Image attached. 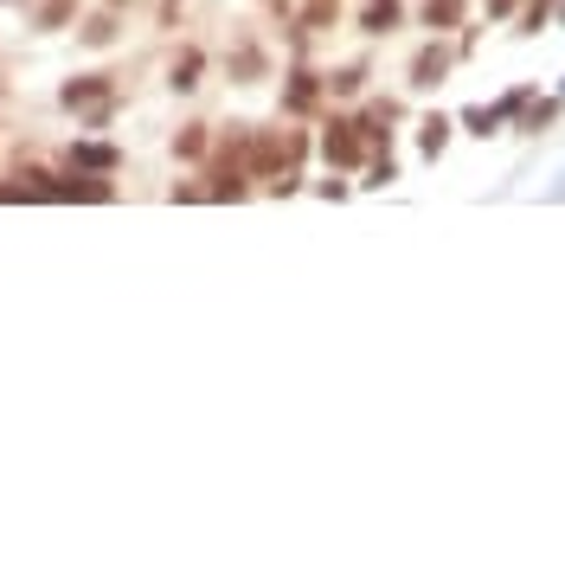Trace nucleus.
Here are the masks:
<instances>
[{
  "label": "nucleus",
  "mask_w": 565,
  "mask_h": 565,
  "mask_svg": "<svg viewBox=\"0 0 565 565\" xmlns=\"http://www.w3.org/2000/svg\"><path fill=\"white\" fill-rule=\"evenodd\" d=\"M322 154L335 161V167H360L366 161V136H360V123H328V136H322Z\"/></svg>",
  "instance_id": "f257e3e1"
},
{
  "label": "nucleus",
  "mask_w": 565,
  "mask_h": 565,
  "mask_svg": "<svg viewBox=\"0 0 565 565\" xmlns=\"http://www.w3.org/2000/svg\"><path fill=\"white\" fill-rule=\"evenodd\" d=\"M65 110H110V77H71L59 90Z\"/></svg>",
  "instance_id": "f03ea898"
},
{
  "label": "nucleus",
  "mask_w": 565,
  "mask_h": 565,
  "mask_svg": "<svg viewBox=\"0 0 565 565\" xmlns=\"http://www.w3.org/2000/svg\"><path fill=\"white\" fill-rule=\"evenodd\" d=\"M443 77H450V52H443V46H424L418 59H412V84H418V90H437Z\"/></svg>",
  "instance_id": "7ed1b4c3"
},
{
  "label": "nucleus",
  "mask_w": 565,
  "mask_h": 565,
  "mask_svg": "<svg viewBox=\"0 0 565 565\" xmlns=\"http://www.w3.org/2000/svg\"><path fill=\"white\" fill-rule=\"evenodd\" d=\"M520 103H527V97L514 90V97H507V103H494V110H469V116H463V129H469V136H494V129H501V123H507Z\"/></svg>",
  "instance_id": "20e7f679"
},
{
  "label": "nucleus",
  "mask_w": 565,
  "mask_h": 565,
  "mask_svg": "<svg viewBox=\"0 0 565 565\" xmlns=\"http://www.w3.org/2000/svg\"><path fill=\"white\" fill-rule=\"evenodd\" d=\"M110 193H116V187H110V180H97L90 167H84V174H71V180H59V200H110Z\"/></svg>",
  "instance_id": "39448f33"
},
{
  "label": "nucleus",
  "mask_w": 565,
  "mask_h": 565,
  "mask_svg": "<svg viewBox=\"0 0 565 565\" xmlns=\"http://www.w3.org/2000/svg\"><path fill=\"white\" fill-rule=\"evenodd\" d=\"M315 97H322V77L315 71H296L289 90H282V110H315Z\"/></svg>",
  "instance_id": "423d86ee"
},
{
  "label": "nucleus",
  "mask_w": 565,
  "mask_h": 565,
  "mask_svg": "<svg viewBox=\"0 0 565 565\" xmlns=\"http://www.w3.org/2000/svg\"><path fill=\"white\" fill-rule=\"evenodd\" d=\"M71 167H90V174H110V167H116V148H110V141H77V148H71Z\"/></svg>",
  "instance_id": "0eeeda50"
},
{
  "label": "nucleus",
  "mask_w": 565,
  "mask_h": 565,
  "mask_svg": "<svg viewBox=\"0 0 565 565\" xmlns=\"http://www.w3.org/2000/svg\"><path fill=\"white\" fill-rule=\"evenodd\" d=\"M405 20V7L399 0H366V13H360V33H392Z\"/></svg>",
  "instance_id": "6e6552de"
},
{
  "label": "nucleus",
  "mask_w": 565,
  "mask_h": 565,
  "mask_svg": "<svg viewBox=\"0 0 565 565\" xmlns=\"http://www.w3.org/2000/svg\"><path fill=\"white\" fill-rule=\"evenodd\" d=\"M463 13H469L463 0H424V26H430V33H456Z\"/></svg>",
  "instance_id": "1a4fd4ad"
},
{
  "label": "nucleus",
  "mask_w": 565,
  "mask_h": 565,
  "mask_svg": "<svg viewBox=\"0 0 565 565\" xmlns=\"http://www.w3.org/2000/svg\"><path fill=\"white\" fill-rule=\"evenodd\" d=\"M200 65H206V59H200V52L187 46V52L174 59V71H167V84H174V90H193V84H200Z\"/></svg>",
  "instance_id": "9d476101"
},
{
  "label": "nucleus",
  "mask_w": 565,
  "mask_h": 565,
  "mask_svg": "<svg viewBox=\"0 0 565 565\" xmlns=\"http://www.w3.org/2000/svg\"><path fill=\"white\" fill-rule=\"evenodd\" d=\"M443 141H450V116H424V129H418V148L437 161L443 154Z\"/></svg>",
  "instance_id": "9b49d317"
},
{
  "label": "nucleus",
  "mask_w": 565,
  "mask_h": 565,
  "mask_svg": "<svg viewBox=\"0 0 565 565\" xmlns=\"http://www.w3.org/2000/svg\"><path fill=\"white\" fill-rule=\"evenodd\" d=\"M84 46H110L116 39V13H97V20H84V33H77Z\"/></svg>",
  "instance_id": "f8f14e48"
},
{
  "label": "nucleus",
  "mask_w": 565,
  "mask_h": 565,
  "mask_svg": "<svg viewBox=\"0 0 565 565\" xmlns=\"http://www.w3.org/2000/svg\"><path fill=\"white\" fill-rule=\"evenodd\" d=\"M174 154H180V161L206 154V129H200V123H193V129H180V136H174Z\"/></svg>",
  "instance_id": "ddd939ff"
},
{
  "label": "nucleus",
  "mask_w": 565,
  "mask_h": 565,
  "mask_svg": "<svg viewBox=\"0 0 565 565\" xmlns=\"http://www.w3.org/2000/svg\"><path fill=\"white\" fill-rule=\"evenodd\" d=\"M335 7H341V0H309V7H302V26H309V33H322V26L335 20Z\"/></svg>",
  "instance_id": "4468645a"
},
{
  "label": "nucleus",
  "mask_w": 565,
  "mask_h": 565,
  "mask_svg": "<svg viewBox=\"0 0 565 565\" xmlns=\"http://www.w3.org/2000/svg\"><path fill=\"white\" fill-rule=\"evenodd\" d=\"M360 84H366V71H360V65H348V71H335V77H328V90H341V97H353Z\"/></svg>",
  "instance_id": "2eb2a0df"
},
{
  "label": "nucleus",
  "mask_w": 565,
  "mask_h": 565,
  "mask_svg": "<svg viewBox=\"0 0 565 565\" xmlns=\"http://www.w3.org/2000/svg\"><path fill=\"white\" fill-rule=\"evenodd\" d=\"M65 20H71V0H46V7H39V26H46V33L65 26Z\"/></svg>",
  "instance_id": "dca6fc26"
},
{
  "label": "nucleus",
  "mask_w": 565,
  "mask_h": 565,
  "mask_svg": "<svg viewBox=\"0 0 565 565\" xmlns=\"http://www.w3.org/2000/svg\"><path fill=\"white\" fill-rule=\"evenodd\" d=\"M547 13H553V0H533V7H527V26H520V33H540V26H547Z\"/></svg>",
  "instance_id": "f3484780"
},
{
  "label": "nucleus",
  "mask_w": 565,
  "mask_h": 565,
  "mask_svg": "<svg viewBox=\"0 0 565 565\" xmlns=\"http://www.w3.org/2000/svg\"><path fill=\"white\" fill-rule=\"evenodd\" d=\"M386 180H399V167H392V154H386V161H373V180H366V187H386Z\"/></svg>",
  "instance_id": "a211bd4d"
},
{
  "label": "nucleus",
  "mask_w": 565,
  "mask_h": 565,
  "mask_svg": "<svg viewBox=\"0 0 565 565\" xmlns=\"http://www.w3.org/2000/svg\"><path fill=\"white\" fill-rule=\"evenodd\" d=\"M489 13L501 20V13H514V0H489Z\"/></svg>",
  "instance_id": "6ab92c4d"
},
{
  "label": "nucleus",
  "mask_w": 565,
  "mask_h": 565,
  "mask_svg": "<svg viewBox=\"0 0 565 565\" xmlns=\"http://www.w3.org/2000/svg\"><path fill=\"white\" fill-rule=\"evenodd\" d=\"M116 7H123V0H116Z\"/></svg>",
  "instance_id": "aec40b11"
}]
</instances>
